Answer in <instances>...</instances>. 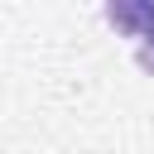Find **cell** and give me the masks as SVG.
I'll use <instances>...</instances> for the list:
<instances>
[{"mask_svg":"<svg viewBox=\"0 0 154 154\" xmlns=\"http://www.w3.org/2000/svg\"><path fill=\"white\" fill-rule=\"evenodd\" d=\"M106 19L116 29H125L130 38H144L154 29V0H120V5H106Z\"/></svg>","mask_w":154,"mask_h":154,"instance_id":"cell-1","label":"cell"},{"mask_svg":"<svg viewBox=\"0 0 154 154\" xmlns=\"http://www.w3.org/2000/svg\"><path fill=\"white\" fill-rule=\"evenodd\" d=\"M135 63H140L144 72H154V29L140 38V48H135Z\"/></svg>","mask_w":154,"mask_h":154,"instance_id":"cell-2","label":"cell"}]
</instances>
